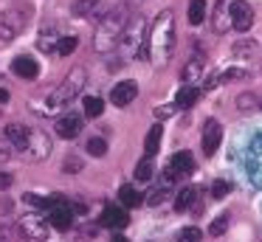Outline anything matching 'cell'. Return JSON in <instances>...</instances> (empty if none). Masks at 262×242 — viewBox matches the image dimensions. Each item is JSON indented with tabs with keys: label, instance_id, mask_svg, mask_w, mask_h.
<instances>
[{
	"label": "cell",
	"instance_id": "8992f818",
	"mask_svg": "<svg viewBox=\"0 0 262 242\" xmlns=\"http://www.w3.org/2000/svg\"><path fill=\"white\" fill-rule=\"evenodd\" d=\"M245 169L254 186H262V135H256L251 141L248 152H245Z\"/></svg>",
	"mask_w": 262,
	"mask_h": 242
},
{
	"label": "cell",
	"instance_id": "f35d334b",
	"mask_svg": "<svg viewBox=\"0 0 262 242\" xmlns=\"http://www.w3.org/2000/svg\"><path fill=\"white\" fill-rule=\"evenodd\" d=\"M9 186H12V174L0 172V189H9Z\"/></svg>",
	"mask_w": 262,
	"mask_h": 242
},
{
	"label": "cell",
	"instance_id": "e0dca14e",
	"mask_svg": "<svg viewBox=\"0 0 262 242\" xmlns=\"http://www.w3.org/2000/svg\"><path fill=\"white\" fill-rule=\"evenodd\" d=\"M226 3H228V0H217V6H214V20H211V26H214L217 34H226V28L231 26V14H228ZM228 6H231V3H228Z\"/></svg>",
	"mask_w": 262,
	"mask_h": 242
},
{
	"label": "cell",
	"instance_id": "30bf717a",
	"mask_svg": "<svg viewBox=\"0 0 262 242\" xmlns=\"http://www.w3.org/2000/svg\"><path fill=\"white\" fill-rule=\"evenodd\" d=\"M136 93H138V84L133 82V79H124V82H119V84L113 87L110 99H113L116 107H127L133 99H136Z\"/></svg>",
	"mask_w": 262,
	"mask_h": 242
},
{
	"label": "cell",
	"instance_id": "7bdbcfd3",
	"mask_svg": "<svg viewBox=\"0 0 262 242\" xmlns=\"http://www.w3.org/2000/svg\"><path fill=\"white\" fill-rule=\"evenodd\" d=\"M0 242H6V231L0 228Z\"/></svg>",
	"mask_w": 262,
	"mask_h": 242
},
{
	"label": "cell",
	"instance_id": "277c9868",
	"mask_svg": "<svg viewBox=\"0 0 262 242\" xmlns=\"http://www.w3.org/2000/svg\"><path fill=\"white\" fill-rule=\"evenodd\" d=\"M29 23V9L26 6H17V9H9L6 14L0 17V42H9L14 39Z\"/></svg>",
	"mask_w": 262,
	"mask_h": 242
},
{
	"label": "cell",
	"instance_id": "836d02e7",
	"mask_svg": "<svg viewBox=\"0 0 262 242\" xmlns=\"http://www.w3.org/2000/svg\"><path fill=\"white\" fill-rule=\"evenodd\" d=\"M254 107H259V101H256V96L245 93L237 99V110H254Z\"/></svg>",
	"mask_w": 262,
	"mask_h": 242
},
{
	"label": "cell",
	"instance_id": "7c38bea8",
	"mask_svg": "<svg viewBox=\"0 0 262 242\" xmlns=\"http://www.w3.org/2000/svg\"><path fill=\"white\" fill-rule=\"evenodd\" d=\"M29 138H31V129L23 127V124H9L6 127V141L14 146L17 152H26L29 149Z\"/></svg>",
	"mask_w": 262,
	"mask_h": 242
},
{
	"label": "cell",
	"instance_id": "9c48e42d",
	"mask_svg": "<svg viewBox=\"0 0 262 242\" xmlns=\"http://www.w3.org/2000/svg\"><path fill=\"white\" fill-rule=\"evenodd\" d=\"M228 14H231V26L237 28V31H248L251 23H254V9H251L245 0H231Z\"/></svg>",
	"mask_w": 262,
	"mask_h": 242
},
{
	"label": "cell",
	"instance_id": "ba28073f",
	"mask_svg": "<svg viewBox=\"0 0 262 242\" xmlns=\"http://www.w3.org/2000/svg\"><path fill=\"white\" fill-rule=\"evenodd\" d=\"M192 169H194V161H192V155H189V152H178V155L169 161V166H166V172H164V186L175 183L178 178H183V174H189Z\"/></svg>",
	"mask_w": 262,
	"mask_h": 242
},
{
	"label": "cell",
	"instance_id": "f1b7e54d",
	"mask_svg": "<svg viewBox=\"0 0 262 242\" xmlns=\"http://www.w3.org/2000/svg\"><path fill=\"white\" fill-rule=\"evenodd\" d=\"M74 51H76V37H59V42H57V48H54V54L68 56V54H74Z\"/></svg>",
	"mask_w": 262,
	"mask_h": 242
},
{
	"label": "cell",
	"instance_id": "52a82bcc",
	"mask_svg": "<svg viewBox=\"0 0 262 242\" xmlns=\"http://www.w3.org/2000/svg\"><path fill=\"white\" fill-rule=\"evenodd\" d=\"M20 231H23L29 239H37V242H46L48 236H51V225L42 217H37V214H23V217H20Z\"/></svg>",
	"mask_w": 262,
	"mask_h": 242
},
{
	"label": "cell",
	"instance_id": "4fadbf2b",
	"mask_svg": "<svg viewBox=\"0 0 262 242\" xmlns=\"http://www.w3.org/2000/svg\"><path fill=\"white\" fill-rule=\"evenodd\" d=\"M102 225H107V228H124L127 225V211L121 206H104Z\"/></svg>",
	"mask_w": 262,
	"mask_h": 242
},
{
	"label": "cell",
	"instance_id": "60d3db41",
	"mask_svg": "<svg viewBox=\"0 0 262 242\" xmlns=\"http://www.w3.org/2000/svg\"><path fill=\"white\" fill-rule=\"evenodd\" d=\"M9 101V90H0V104H6Z\"/></svg>",
	"mask_w": 262,
	"mask_h": 242
},
{
	"label": "cell",
	"instance_id": "603a6c76",
	"mask_svg": "<svg viewBox=\"0 0 262 242\" xmlns=\"http://www.w3.org/2000/svg\"><path fill=\"white\" fill-rule=\"evenodd\" d=\"M119 200L124 208H136L138 203H141V194H138V189H133V186H121L119 189Z\"/></svg>",
	"mask_w": 262,
	"mask_h": 242
},
{
	"label": "cell",
	"instance_id": "83f0119b",
	"mask_svg": "<svg viewBox=\"0 0 262 242\" xmlns=\"http://www.w3.org/2000/svg\"><path fill=\"white\" fill-rule=\"evenodd\" d=\"M152 174H155L152 161H149V158H144V161L138 163V169H136V180H141V183H149V180H152Z\"/></svg>",
	"mask_w": 262,
	"mask_h": 242
},
{
	"label": "cell",
	"instance_id": "5b68a950",
	"mask_svg": "<svg viewBox=\"0 0 262 242\" xmlns=\"http://www.w3.org/2000/svg\"><path fill=\"white\" fill-rule=\"evenodd\" d=\"M82 84H85V71H82V68H74V71L68 73L62 87H57L48 96V107H59V104H65V101H71L82 90Z\"/></svg>",
	"mask_w": 262,
	"mask_h": 242
},
{
	"label": "cell",
	"instance_id": "74e56055",
	"mask_svg": "<svg viewBox=\"0 0 262 242\" xmlns=\"http://www.w3.org/2000/svg\"><path fill=\"white\" fill-rule=\"evenodd\" d=\"M79 169H82L79 158H68V161H65V172H79Z\"/></svg>",
	"mask_w": 262,
	"mask_h": 242
},
{
	"label": "cell",
	"instance_id": "5bb4252c",
	"mask_svg": "<svg viewBox=\"0 0 262 242\" xmlns=\"http://www.w3.org/2000/svg\"><path fill=\"white\" fill-rule=\"evenodd\" d=\"M12 71L17 73L20 79H37V73H40V65H37L31 56H17V59L12 62Z\"/></svg>",
	"mask_w": 262,
	"mask_h": 242
},
{
	"label": "cell",
	"instance_id": "ac0fdd59",
	"mask_svg": "<svg viewBox=\"0 0 262 242\" xmlns=\"http://www.w3.org/2000/svg\"><path fill=\"white\" fill-rule=\"evenodd\" d=\"M71 223H74V214H71V208L65 206V203H59V206L51 208V225L54 228L65 231V228H71Z\"/></svg>",
	"mask_w": 262,
	"mask_h": 242
},
{
	"label": "cell",
	"instance_id": "7402d4cb",
	"mask_svg": "<svg viewBox=\"0 0 262 242\" xmlns=\"http://www.w3.org/2000/svg\"><path fill=\"white\" fill-rule=\"evenodd\" d=\"M186 17H189V23H192V26H200V23H203V17H206V0H189Z\"/></svg>",
	"mask_w": 262,
	"mask_h": 242
},
{
	"label": "cell",
	"instance_id": "ab89813d",
	"mask_svg": "<svg viewBox=\"0 0 262 242\" xmlns=\"http://www.w3.org/2000/svg\"><path fill=\"white\" fill-rule=\"evenodd\" d=\"M245 76V71H228L226 73V79H243Z\"/></svg>",
	"mask_w": 262,
	"mask_h": 242
},
{
	"label": "cell",
	"instance_id": "484cf974",
	"mask_svg": "<svg viewBox=\"0 0 262 242\" xmlns=\"http://www.w3.org/2000/svg\"><path fill=\"white\" fill-rule=\"evenodd\" d=\"M192 203H194V189L192 186H183V189L178 191V197H175V208L178 211H186Z\"/></svg>",
	"mask_w": 262,
	"mask_h": 242
},
{
	"label": "cell",
	"instance_id": "d6986e66",
	"mask_svg": "<svg viewBox=\"0 0 262 242\" xmlns=\"http://www.w3.org/2000/svg\"><path fill=\"white\" fill-rule=\"evenodd\" d=\"M102 9V0H74V14L76 17H91V14H96V11Z\"/></svg>",
	"mask_w": 262,
	"mask_h": 242
},
{
	"label": "cell",
	"instance_id": "d4e9b609",
	"mask_svg": "<svg viewBox=\"0 0 262 242\" xmlns=\"http://www.w3.org/2000/svg\"><path fill=\"white\" fill-rule=\"evenodd\" d=\"M85 116L88 118H99L102 116V110H104V101L99 99V96H85Z\"/></svg>",
	"mask_w": 262,
	"mask_h": 242
},
{
	"label": "cell",
	"instance_id": "b9f144b4",
	"mask_svg": "<svg viewBox=\"0 0 262 242\" xmlns=\"http://www.w3.org/2000/svg\"><path fill=\"white\" fill-rule=\"evenodd\" d=\"M113 242H130V239H127V236H121V234H119V236H113Z\"/></svg>",
	"mask_w": 262,
	"mask_h": 242
},
{
	"label": "cell",
	"instance_id": "d6a6232c",
	"mask_svg": "<svg viewBox=\"0 0 262 242\" xmlns=\"http://www.w3.org/2000/svg\"><path fill=\"white\" fill-rule=\"evenodd\" d=\"M88 152H91V155H96V158H102L104 152H107V144H104L102 138H91V141H88Z\"/></svg>",
	"mask_w": 262,
	"mask_h": 242
},
{
	"label": "cell",
	"instance_id": "2e32d148",
	"mask_svg": "<svg viewBox=\"0 0 262 242\" xmlns=\"http://www.w3.org/2000/svg\"><path fill=\"white\" fill-rule=\"evenodd\" d=\"M57 133L62 135V138H76V135L82 133V118L79 116H62L57 121Z\"/></svg>",
	"mask_w": 262,
	"mask_h": 242
},
{
	"label": "cell",
	"instance_id": "cb8c5ba5",
	"mask_svg": "<svg viewBox=\"0 0 262 242\" xmlns=\"http://www.w3.org/2000/svg\"><path fill=\"white\" fill-rule=\"evenodd\" d=\"M256 51H259V45H256L254 39H237V42L231 45V54H237V56H254Z\"/></svg>",
	"mask_w": 262,
	"mask_h": 242
},
{
	"label": "cell",
	"instance_id": "4316f807",
	"mask_svg": "<svg viewBox=\"0 0 262 242\" xmlns=\"http://www.w3.org/2000/svg\"><path fill=\"white\" fill-rule=\"evenodd\" d=\"M200 73H203V56H198V59H189L186 68H183L181 76L186 79V82H192V79H198Z\"/></svg>",
	"mask_w": 262,
	"mask_h": 242
},
{
	"label": "cell",
	"instance_id": "ffe728a7",
	"mask_svg": "<svg viewBox=\"0 0 262 242\" xmlns=\"http://www.w3.org/2000/svg\"><path fill=\"white\" fill-rule=\"evenodd\" d=\"M198 99H200V87H194V84H186V87H183L181 93H178L175 107H183V110H186V107H192Z\"/></svg>",
	"mask_w": 262,
	"mask_h": 242
},
{
	"label": "cell",
	"instance_id": "e575fe53",
	"mask_svg": "<svg viewBox=\"0 0 262 242\" xmlns=\"http://www.w3.org/2000/svg\"><path fill=\"white\" fill-rule=\"evenodd\" d=\"M166 191H169V189H166V186H164V183H161V186H158V189H155V191H152V194H149V197H147V203H149V206H158V203H161V200H164V197H166Z\"/></svg>",
	"mask_w": 262,
	"mask_h": 242
},
{
	"label": "cell",
	"instance_id": "8fae6325",
	"mask_svg": "<svg viewBox=\"0 0 262 242\" xmlns=\"http://www.w3.org/2000/svg\"><path fill=\"white\" fill-rule=\"evenodd\" d=\"M220 135H223L220 124H217L214 118H209V121H206V127H203V155H206V158H211V155L217 152Z\"/></svg>",
	"mask_w": 262,
	"mask_h": 242
},
{
	"label": "cell",
	"instance_id": "7a4b0ae2",
	"mask_svg": "<svg viewBox=\"0 0 262 242\" xmlns=\"http://www.w3.org/2000/svg\"><path fill=\"white\" fill-rule=\"evenodd\" d=\"M124 26H127V11L124 9L104 11V17L99 20V26H96V37H93V45H96L99 54H107L110 48L119 45Z\"/></svg>",
	"mask_w": 262,
	"mask_h": 242
},
{
	"label": "cell",
	"instance_id": "9a60e30c",
	"mask_svg": "<svg viewBox=\"0 0 262 242\" xmlns=\"http://www.w3.org/2000/svg\"><path fill=\"white\" fill-rule=\"evenodd\" d=\"M48 149H51V146H48V135L40 133V129H31L29 149H26V152H31V158H46Z\"/></svg>",
	"mask_w": 262,
	"mask_h": 242
},
{
	"label": "cell",
	"instance_id": "44dd1931",
	"mask_svg": "<svg viewBox=\"0 0 262 242\" xmlns=\"http://www.w3.org/2000/svg\"><path fill=\"white\" fill-rule=\"evenodd\" d=\"M161 124H152L149 127V133H147V138H144V149H147V155H155L158 152V146H161Z\"/></svg>",
	"mask_w": 262,
	"mask_h": 242
},
{
	"label": "cell",
	"instance_id": "3957f363",
	"mask_svg": "<svg viewBox=\"0 0 262 242\" xmlns=\"http://www.w3.org/2000/svg\"><path fill=\"white\" fill-rule=\"evenodd\" d=\"M147 31H149V28H147V20H144V17H133V20H127L124 31H121V39H119L121 51H124V54H136L138 56V48H141Z\"/></svg>",
	"mask_w": 262,
	"mask_h": 242
},
{
	"label": "cell",
	"instance_id": "8d00e7d4",
	"mask_svg": "<svg viewBox=\"0 0 262 242\" xmlns=\"http://www.w3.org/2000/svg\"><path fill=\"white\" fill-rule=\"evenodd\" d=\"M220 82H223L220 73H209V76H206V82H203V87H206V90H211V87H217Z\"/></svg>",
	"mask_w": 262,
	"mask_h": 242
},
{
	"label": "cell",
	"instance_id": "1f68e13d",
	"mask_svg": "<svg viewBox=\"0 0 262 242\" xmlns=\"http://www.w3.org/2000/svg\"><path fill=\"white\" fill-rule=\"evenodd\" d=\"M228 191H231V183H228V180H214V186H211V197H214V200L226 197Z\"/></svg>",
	"mask_w": 262,
	"mask_h": 242
},
{
	"label": "cell",
	"instance_id": "6da1fadb",
	"mask_svg": "<svg viewBox=\"0 0 262 242\" xmlns=\"http://www.w3.org/2000/svg\"><path fill=\"white\" fill-rule=\"evenodd\" d=\"M147 39H149V51L155 59V65H164L172 54V45H175V23H172V11H161L158 20L152 23V28L147 31Z\"/></svg>",
	"mask_w": 262,
	"mask_h": 242
},
{
	"label": "cell",
	"instance_id": "f546056e",
	"mask_svg": "<svg viewBox=\"0 0 262 242\" xmlns=\"http://www.w3.org/2000/svg\"><path fill=\"white\" fill-rule=\"evenodd\" d=\"M57 42H59V37L54 34V28H46L42 37H40V48L42 51H54V48H57Z\"/></svg>",
	"mask_w": 262,
	"mask_h": 242
},
{
	"label": "cell",
	"instance_id": "d590c367",
	"mask_svg": "<svg viewBox=\"0 0 262 242\" xmlns=\"http://www.w3.org/2000/svg\"><path fill=\"white\" fill-rule=\"evenodd\" d=\"M200 239V231L198 228H183L181 231V242H198Z\"/></svg>",
	"mask_w": 262,
	"mask_h": 242
},
{
	"label": "cell",
	"instance_id": "4dcf8cb0",
	"mask_svg": "<svg viewBox=\"0 0 262 242\" xmlns=\"http://www.w3.org/2000/svg\"><path fill=\"white\" fill-rule=\"evenodd\" d=\"M226 231H228V214H223V217H217L214 223H211L209 234H211V236H223Z\"/></svg>",
	"mask_w": 262,
	"mask_h": 242
}]
</instances>
